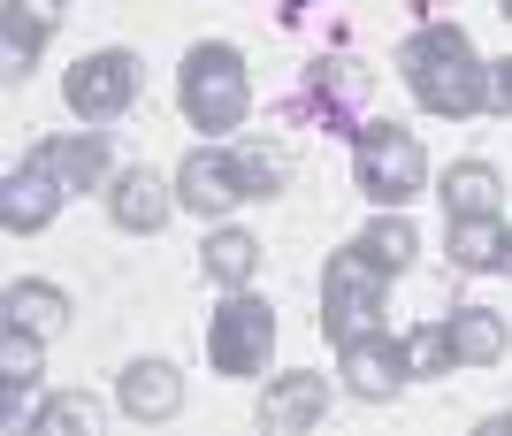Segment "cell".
<instances>
[{
  "mask_svg": "<svg viewBox=\"0 0 512 436\" xmlns=\"http://www.w3.org/2000/svg\"><path fill=\"white\" fill-rule=\"evenodd\" d=\"M398 77H406V92L428 115H444V123H467V115L490 108V62H482V46L467 39V23H451V16H428V23L406 31Z\"/></svg>",
  "mask_w": 512,
  "mask_h": 436,
  "instance_id": "cell-1",
  "label": "cell"
},
{
  "mask_svg": "<svg viewBox=\"0 0 512 436\" xmlns=\"http://www.w3.org/2000/svg\"><path fill=\"white\" fill-rule=\"evenodd\" d=\"M176 108L192 131H237L253 115V69H245V46L230 39H199L176 69Z\"/></svg>",
  "mask_w": 512,
  "mask_h": 436,
  "instance_id": "cell-2",
  "label": "cell"
},
{
  "mask_svg": "<svg viewBox=\"0 0 512 436\" xmlns=\"http://www.w3.org/2000/svg\"><path fill=\"white\" fill-rule=\"evenodd\" d=\"M352 184H360L367 207H413L428 184V153L406 123H383V115H367L360 131H352Z\"/></svg>",
  "mask_w": 512,
  "mask_h": 436,
  "instance_id": "cell-3",
  "label": "cell"
},
{
  "mask_svg": "<svg viewBox=\"0 0 512 436\" xmlns=\"http://www.w3.org/2000/svg\"><path fill=\"white\" fill-rule=\"evenodd\" d=\"M383 306H390V276L367 261L360 245L329 253V268H321V337H329V345L375 337V329H383Z\"/></svg>",
  "mask_w": 512,
  "mask_h": 436,
  "instance_id": "cell-4",
  "label": "cell"
},
{
  "mask_svg": "<svg viewBox=\"0 0 512 436\" xmlns=\"http://www.w3.org/2000/svg\"><path fill=\"white\" fill-rule=\"evenodd\" d=\"M138 92H146V62H138L130 46H92V54H77V62L62 69L69 115H77V123H92V131L123 123V115L138 108Z\"/></svg>",
  "mask_w": 512,
  "mask_h": 436,
  "instance_id": "cell-5",
  "label": "cell"
},
{
  "mask_svg": "<svg viewBox=\"0 0 512 436\" xmlns=\"http://www.w3.org/2000/svg\"><path fill=\"white\" fill-rule=\"evenodd\" d=\"M367 62L360 54H321V62H306V77H299V92H291V108L283 115H299V123H321V131H360L367 123Z\"/></svg>",
  "mask_w": 512,
  "mask_h": 436,
  "instance_id": "cell-6",
  "label": "cell"
},
{
  "mask_svg": "<svg viewBox=\"0 0 512 436\" xmlns=\"http://www.w3.org/2000/svg\"><path fill=\"white\" fill-rule=\"evenodd\" d=\"M268 352H276V306L260 299L253 284L230 291V299L214 306V322H207L214 375H260V368H268Z\"/></svg>",
  "mask_w": 512,
  "mask_h": 436,
  "instance_id": "cell-7",
  "label": "cell"
},
{
  "mask_svg": "<svg viewBox=\"0 0 512 436\" xmlns=\"http://www.w3.org/2000/svg\"><path fill=\"white\" fill-rule=\"evenodd\" d=\"M31 161H39V169L54 176L69 199H77V192H107V184H115V138L92 131V123H85V131L39 138V146H31Z\"/></svg>",
  "mask_w": 512,
  "mask_h": 436,
  "instance_id": "cell-8",
  "label": "cell"
},
{
  "mask_svg": "<svg viewBox=\"0 0 512 436\" xmlns=\"http://www.w3.org/2000/svg\"><path fill=\"white\" fill-rule=\"evenodd\" d=\"M337 383L360 406H390L398 398V383H413L406 352H398V337L390 329H375V337H352V345H337Z\"/></svg>",
  "mask_w": 512,
  "mask_h": 436,
  "instance_id": "cell-9",
  "label": "cell"
},
{
  "mask_svg": "<svg viewBox=\"0 0 512 436\" xmlns=\"http://www.w3.org/2000/svg\"><path fill=\"white\" fill-rule=\"evenodd\" d=\"M176 207H184L176 176H161V169H115V184H107V222L130 230V238H161Z\"/></svg>",
  "mask_w": 512,
  "mask_h": 436,
  "instance_id": "cell-10",
  "label": "cell"
},
{
  "mask_svg": "<svg viewBox=\"0 0 512 436\" xmlns=\"http://www.w3.org/2000/svg\"><path fill=\"white\" fill-rule=\"evenodd\" d=\"M176 199L192 207L199 222H222L230 207H245V176H237L230 146H192L176 161Z\"/></svg>",
  "mask_w": 512,
  "mask_h": 436,
  "instance_id": "cell-11",
  "label": "cell"
},
{
  "mask_svg": "<svg viewBox=\"0 0 512 436\" xmlns=\"http://www.w3.org/2000/svg\"><path fill=\"white\" fill-rule=\"evenodd\" d=\"M54 31H62V0H8V8H0V77L23 85V77L39 69Z\"/></svg>",
  "mask_w": 512,
  "mask_h": 436,
  "instance_id": "cell-12",
  "label": "cell"
},
{
  "mask_svg": "<svg viewBox=\"0 0 512 436\" xmlns=\"http://www.w3.org/2000/svg\"><path fill=\"white\" fill-rule=\"evenodd\" d=\"M321 414H329V375H314V368L268 375V391H260V429L268 436H299V429H314Z\"/></svg>",
  "mask_w": 512,
  "mask_h": 436,
  "instance_id": "cell-13",
  "label": "cell"
},
{
  "mask_svg": "<svg viewBox=\"0 0 512 436\" xmlns=\"http://www.w3.org/2000/svg\"><path fill=\"white\" fill-rule=\"evenodd\" d=\"M62 207H69V192L39 169V161H16V169L0 176V230H16V238H39V230L62 215Z\"/></svg>",
  "mask_w": 512,
  "mask_h": 436,
  "instance_id": "cell-14",
  "label": "cell"
},
{
  "mask_svg": "<svg viewBox=\"0 0 512 436\" xmlns=\"http://www.w3.org/2000/svg\"><path fill=\"white\" fill-rule=\"evenodd\" d=\"M115 406H123L130 421H176L184 414V375H176V360H130L123 383H115Z\"/></svg>",
  "mask_w": 512,
  "mask_h": 436,
  "instance_id": "cell-15",
  "label": "cell"
},
{
  "mask_svg": "<svg viewBox=\"0 0 512 436\" xmlns=\"http://www.w3.org/2000/svg\"><path fill=\"white\" fill-rule=\"evenodd\" d=\"M260 253L268 245L253 238V230H237V222H207V245H199V276H207L214 291H245L260 276Z\"/></svg>",
  "mask_w": 512,
  "mask_h": 436,
  "instance_id": "cell-16",
  "label": "cell"
},
{
  "mask_svg": "<svg viewBox=\"0 0 512 436\" xmlns=\"http://www.w3.org/2000/svg\"><path fill=\"white\" fill-rule=\"evenodd\" d=\"M505 238H512L505 215H451V230H444L451 276H490V268H505Z\"/></svg>",
  "mask_w": 512,
  "mask_h": 436,
  "instance_id": "cell-17",
  "label": "cell"
},
{
  "mask_svg": "<svg viewBox=\"0 0 512 436\" xmlns=\"http://www.w3.org/2000/svg\"><path fill=\"white\" fill-rule=\"evenodd\" d=\"M0 314H8V329H23V337H62L69 329V291L39 284V276H16L8 299H0Z\"/></svg>",
  "mask_w": 512,
  "mask_h": 436,
  "instance_id": "cell-18",
  "label": "cell"
},
{
  "mask_svg": "<svg viewBox=\"0 0 512 436\" xmlns=\"http://www.w3.org/2000/svg\"><path fill=\"white\" fill-rule=\"evenodd\" d=\"M444 322H451V345H459V368H497L512 352V329H505L497 306H459Z\"/></svg>",
  "mask_w": 512,
  "mask_h": 436,
  "instance_id": "cell-19",
  "label": "cell"
},
{
  "mask_svg": "<svg viewBox=\"0 0 512 436\" xmlns=\"http://www.w3.org/2000/svg\"><path fill=\"white\" fill-rule=\"evenodd\" d=\"M367 253V261L383 268V276H406L413 268V253H421V230H413V215L406 207H375V222H367L360 238H352Z\"/></svg>",
  "mask_w": 512,
  "mask_h": 436,
  "instance_id": "cell-20",
  "label": "cell"
},
{
  "mask_svg": "<svg viewBox=\"0 0 512 436\" xmlns=\"http://www.w3.org/2000/svg\"><path fill=\"white\" fill-rule=\"evenodd\" d=\"M497 207H505L497 161H451L444 169V215H497Z\"/></svg>",
  "mask_w": 512,
  "mask_h": 436,
  "instance_id": "cell-21",
  "label": "cell"
},
{
  "mask_svg": "<svg viewBox=\"0 0 512 436\" xmlns=\"http://www.w3.org/2000/svg\"><path fill=\"white\" fill-rule=\"evenodd\" d=\"M107 406L92 391H54L39 398V414H31V436H100Z\"/></svg>",
  "mask_w": 512,
  "mask_h": 436,
  "instance_id": "cell-22",
  "label": "cell"
},
{
  "mask_svg": "<svg viewBox=\"0 0 512 436\" xmlns=\"http://www.w3.org/2000/svg\"><path fill=\"white\" fill-rule=\"evenodd\" d=\"M398 352H406L413 383H428V375H451V368H459V345H451V322H421V329H406V337H398Z\"/></svg>",
  "mask_w": 512,
  "mask_h": 436,
  "instance_id": "cell-23",
  "label": "cell"
},
{
  "mask_svg": "<svg viewBox=\"0 0 512 436\" xmlns=\"http://www.w3.org/2000/svg\"><path fill=\"white\" fill-rule=\"evenodd\" d=\"M237 176H245V199H276L283 184H291V161H283L268 138H245V146H230Z\"/></svg>",
  "mask_w": 512,
  "mask_h": 436,
  "instance_id": "cell-24",
  "label": "cell"
},
{
  "mask_svg": "<svg viewBox=\"0 0 512 436\" xmlns=\"http://www.w3.org/2000/svg\"><path fill=\"white\" fill-rule=\"evenodd\" d=\"M490 108L512 115V54H505V62H490Z\"/></svg>",
  "mask_w": 512,
  "mask_h": 436,
  "instance_id": "cell-25",
  "label": "cell"
},
{
  "mask_svg": "<svg viewBox=\"0 0 512 436\" xmlns=\"http://www.w3.org/2000/svg\"><path fill=\"white\" fill-rule=\"evenodd\" d=\"M306 8H314V0H276V16H283V23H299Z\"/></svg>",
  "mask_w": 512,
  "mask_h": 436,
  "instance_id": "cell-26",
  "label": "cell"
},
{
  "mask_svg": "<svg viewBox=\"0 0 512 436\" xmlns=\"http://www.w3.org/2000/svg\"><path fill=\"white\" fill-rule=\"evenodd\" d=\"M482 429H490V436H512V406H505V414H490Z\"/></svg>",
  "mask_w": 512,
  "mask_h": 436,
  "instance_id": "cell-27",
  "label": "cell"
},
{
  "mask_svg": "<svg viewBox=\"0 0 512 436\" xmlns=\"http://www.w3.org/2000/svg\"><path fill=\"white\" fill-rule=\"evenodd\" d=\"M421 8H459V0H421Z\"/></svg>",
  "mask_w": 512,
  "mask_h": 436,
  "instance_id": "cell-28",
  "label": "cell"
},
{
  "mask_svg": "<svg viewBox=\"0 0 512 436\" xmlns=\"http://www.w3.org/2000/svg\"><path fill=\"white\" fill-rule=\"evenodd\" d=\"M505 276H512V238H505Z\"/></svg>",
  "mask_w": 512,
  "mask_h": 436,
  "instance_id": "cell-29",
  "label": "cell"
},
{
  "mask_svg": "<svg viewBox=\"0 0 512 436\" xmlns=\"http://www.w3.org/2000/svg\"><path fill=\"white\" fill-rule=\"evenodd\" d=\"M497 16H505V23H512V0H505V8H497Z\"/></svg>",
  "mask_w": 512,
  "mask_h": 436,
  "instance_id": "cell-30",
  "label": "cell"
},
{
  "mask_svg": "<svg viewBox=\"0 0 512 436\" xmlns=\"http://www.w3.org/2000/svg\"><path fill=\"white\" fill-rule=\"evenodd\" d=\"M62 8H69V0H62Z\"/></svg>",
  "mask_w": 512,
  "mask_h": 436,
  "instance_id": "cell-31",
  "label": "cell"
}]
</instances>
